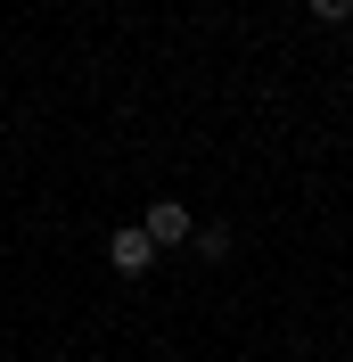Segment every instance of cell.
I'll list each match as a JSON object with an SVG mask.
<instances>
[{"label":"cell","mask_w":353,"mask_h":362,"mask_svg":"<svg viewBox=\"0 0 353 362\" xmlns=\"http://www.w3.org/2000/svg\"><path fill=\"white\" fill-rule=\"evenodd\" d=\"M140 230H148L156 247H189V230H198V214H189L181 198H156L148 214H140Z\"/></svg>","instance_id":"cell-1"},{"label":"cell","mask_w":353,"mask_h":362,"mask_svg":"<svg viewBox=\"0 0 353 362\" xmlns=\"http://www.w3.org/2000/svg\"><path fill=\"white\" fill-rule=\"evenodd\" d=\"M304 8H312L321 25H353V0H304Z\"/></svg>","instance_id":"cell-4"},{"label":"cell","mask_w":353,"mask_h":362,"mask_svg":"<svg viewBox=\"0 0 353 362\" xmlns=\"http://www.w3.org/2000/svg\"><path fill=\"white\" fill-rule=\"evenodd\" d=\"M189 247H198L205 264H222V255H230V230H222V223H198V230H189Z\"/></svg>","instance_id":"cell-3"},{"label":"cell","mask_w":353,"mask_h":362,"mask_svg":"<svg viewBox=\"0 0 353 362\" xmlns=\"http://www.w3.org/2000/svg\"><path fill=\"white\" fill-rule=\"evenodd\" d=\"M107 264L124 272V280H140V272L156 264V239H148V230H140V223H124V230H115V239H107Z\"/></svg>","instance_id":"cell-2"}]
</instances>
